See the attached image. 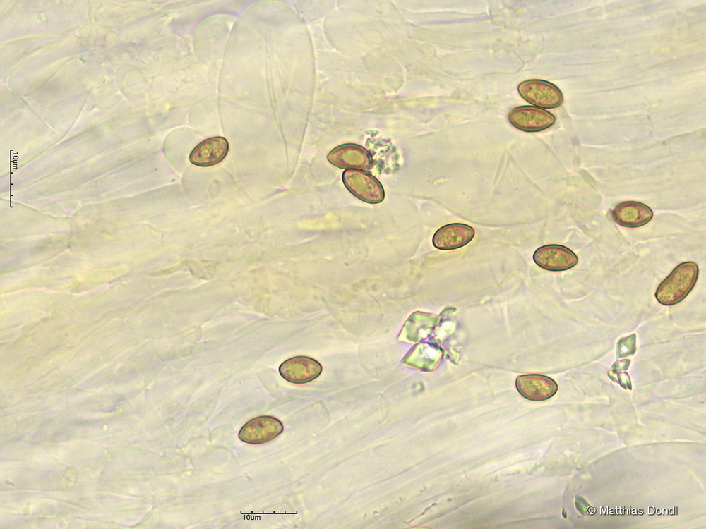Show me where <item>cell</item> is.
Instances as JSON below:
<instances>
[{"instance_id": "6da1fadb", "label": "cell", "mask_w": 706, "mask_h": 529, "mask_svg": "<svg viewBox=\"0 0 706 529\" xmlns=\"http://www.w3.org/2000/svg\"><path fill=\"white\" fill-rule=\"evenodd\" d=\"M699 268L692 261L677 265L658 286L654 296L664 305H674L683 300L694 288Z\"/></svg>"}, {"instance_id": "7a4b0ae2", "label": "cell", "mask_w": 706, "mask_h": 529, "mask_svg": "<svg viewBox=\"0 0 706 529\" xmlns=\"http://www.w3.org/2000/svg\"><path fill=\"white\" fill-rule=\"evenodd\" d=\"M346 188L359 200L369 204L381 202L385 192L381 183L363 170L346 169L342 175Z\"/></svg>"}, {"instance_id": "3957f363", "label": "cell", "mask_w": 706, "mask_h": 529, "mask_svg": "<svg viewBox=\"0 0 706 529\" xmlns=\"http://www.w3.org/2000/svg\"><path fill=\"white\" fill-rule=\"evenodd\" d=\"M517 90L527 102L545 109L557 108L563 102V95L561 90L547 80H527L519 84Z\"/></svg>"}, {"instance_id": "277c9868", "label": "cell", "mask_w": 706, "mask_h": 529, "mask_svg": "<svg viewBox=\"0 0 706 529\" xmlns=\"http://www.w3.org/2000/svg\"><path fill=\"white\" fill-rule=\"evenodd\" d=\"M283 430V425L279 419L261 415L246 422L240 429L238 437L246 444L258 445L275 439Z\"/></svg>"}, {"instance_id": "5b68a950", "label": "cell", "mask_w": 706, "mask_h": 529, "mask_svg": "<svg viewBox=\"0 0 706 529\" xmlns=\"http://www.w3.org/2000/svg\"><path fill=\"white\" fill-rule=\"evenodd\" d=\"M508 117L515 128L528 133L544 130L556 121L555 116L551 112L532 106L515 107L510 111Z\"/></svg>"}, {"instance_id": "8992f818", "label": "cell", "mask_w": 706, "mask_h": 529, "mask_svg": "<svg viewBox=\"0 0 706 529\" xmlns=\"http://www.w3.org/2000/svg\"><path fill=\"white\" fill-rule=\"evenodd\" d=\"M533 260L539 267L552 272H561L575 267L578 257L566 246L548 244L538 248L533 254Z\"/></svg>"}, {"instance_id": "52a82bcc", "label": "cell", "mask_w": 706, "mask_h": 529, "mask_svg": "<svg viewBox=\"0 0 706 529\" xmlns=\"http://www.w3.org/2000/svg\"><path fill=\"white\" fill-rule=\"evenodd\" d=\"M279 372L289 382L306 384L319 377L322 366L312 358L296 356L284 361L279 367Z\"/></svg>"}, {"instance_id": "ba28073f", "label": "cell", "mask_w": 706, "mask_h": 529, "mask_svg": "<svg viewBox=\"0 0 706 529\" xmlns=\"http://www.w3.org/2000/svg\"><path fill=\"white\" fill-rule=\"evenodd\" d=\"M515 386L524 398L533 401H546L554 396L558 389L553 379L539 374L520 375L516 379Z\"/></svg>"}, {"instance_id": "9c48e42d", "label": "cell", "mask_w": 706, "mask_h": 529, "mask_svg": "<svg viewBox=\"0 0 706 529\" xmlns=\"http://www.w3.org/2000/svg\"><path fill=\"white\" fill-rule=\"evenodd\" d=\"M475 235L471 226L463 223H452L439 228L433 234V246L441 250H453L467 245Z\"/></svg>"}, {"instance_id": "30bf717a", "label": "cell", "mask_w": 706, "mask_h": 529, "mask_svg": "<svg viewBox=\"0 0 706 529\" xmlns=\"http://www.w3.org/2000/svg\"><path fill=\"white\" fill-rule=\"evenodd\" d=\"M334 166L347 169H366L372 164L369 152L361 145L343 144L334 148L328 155Z\"/></svg>"}, {"instance_id": "8fae6325", "label": "cell", "mask_w": 706, "mask_h": 529, "mask_svg": "<svg viewBox=\"0 0 706 529\" xmlns=\"http://www.w3.org/2000/svg\"><path fill=\"white\" fill-rule=\"evenodd\" d=\"M229 151V143L226 138L216 136L209 138L198 144L189 154V161L193 164L208 167L221 162Z\"/></svg>"}, {"instance_id": "7c38bea8", "label": "cell", "mask_w": 706, "mask_h": 529, "mask_svg": "<svg viewBox=\"0 0 706 529\" xmlns=\"http://www.w3.org/2000/svg\"><path fill=\"white\" fill-rule=\"evenodd\" d=\"M613 220L627 228H638L649 223L653 217L652 209L646 204L638 201H624L611 211Z\"/></svg>"}, {"instance_id": "4fadbf2b", "label": "cell", "mask_w": 706, "mask_h": 529, "mask_svg": "<svg viewBox=\"0 0 706 529\" xmlns=\"http://www.w3.org/2000/svg\"><path fill=\"white\" fill-rule=\"evenodd\" d=\"M433 322V315L414 312L405 323L399 335V340L417 342L424 339L429 332L424 329L430 331Z\"/></svg>"}, {"instance_id": "5bb4252c", "label": "cell", "mask_w": 706, "mask_h": 529, "mask_svg": "<svg viewBox=\"0 0 706 529\" xmlns=\"http://www.w3.org/2000/svg\"><path fill=\"white\" fill-rule=\"evenodd\" d=\"M439 354L437 349L426 343L413 346L405 356L403 362L420 370H432L438 363Z\"/></svg>"}, {"instance_id": "9a60e30c", "label": "cell", "mask_w": 706, "mask_h": 529, "mask_svg": "<svg viewBox=\"0 0 706 529\" xmlns=\"http://www.w3.org/2000/svg\"><path fill=\"white\" fill-rule=\"evenodd\" d=\"M630 364V359H618L614 363L608 372L609 377L618 383L625 389H632L629 375L626 372Z\"/></svg>"}, {"instance_id": "2e32d148", "label": "cell", "mask_w": 706, "mask_h": 529, "mask_svg": "<svg viewBox=\"0 0 706 529\" xmlns=\"http://www.w3.org/2000/svg\"><path fill=\"white\" fill-rule=\"evenodd\" d=\"M636 351V334H632L631 335L627 336L626 337H622L620 339L616 346V353L617 359H621L626 357L631 356L635 354Z\"/></svg>"}]
</instances>
